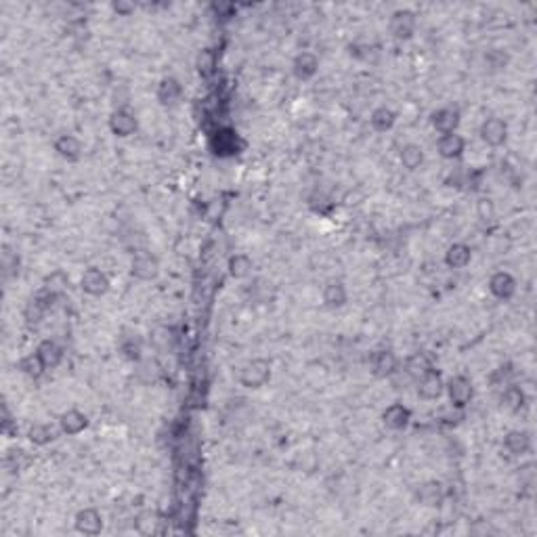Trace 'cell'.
<instances>
[{
    "label": "cell",
    "mask_w": 537,
    "mask_h": 537,
    "mask_svg": "<svg viewBox=\"0 0 537 537\" xmlns=\"http://www.w3.org/2000/svg\"><path fill=\"white\" fill-rule=\"evenodd\" d=\"M470 261H473V250L462 242L451 244L445 252V265L449 269H464L470 265Z\"/></svg>",
    "instance_id": "d6986e66"
},
{
    "label": "cell",
    "mask_w": 537,
    "mask_h": 537,
    "mask_svg": "<svg viewBox=\"0 0 537 537\" xmlns=\"http://www.w3.org/2000/svg\"><path fill=\"white\" fill-rule=\"evenodd\" d=\"M322 298H324L326 306H330V309H340V306H344L346 300H349L346 285L340 279H332V281H328L324 285Z\"/></svg>",
    "instance_id": "e0dca14e"
},
{
    "label": "cell",
    "mask_w": 537,
    "mask_h": 537,
    "mask_svg": "<svg viewBox=\"0 0 537 537\" xmlns=\"http://www.w3.org/2000/svg\"><path fill=\"white\" fill-rule=\"evenodd\" d=\"M416 498L422 506H428V508H434V506H441L443 498H445V489H443V483L439 481H426L418 487L416 491Z\"/></svg>",
    "instance_id": "ac0fdd59"
},
{
    "label": "cell",
    "mask_w": 537,
    "mask_h": 537,
    "mask_svg": "<svg viewBox=\"0 0 537 537\" xmlns=\"http://www.w3.org/2000/svg\"><path fill=\"white\" fill-rule=\"evenodd\" d=\"M432 369V363H430V359L424 355V353H416V355H412V357H407V361H405V371H407V376H412V378H420V376H424L426 371H430Z\"/></svg>",
    "instance_id": "f1b7e54d"
},
{
    "label": "cell",
    "mask_w": 537,
    "mask_h": 537,
    "mask_svg": "<svg viewBox=\"0 0 537 537\" xmlns=\"http://www.w3.org/2000/svg\"><path fill=\"white\" fill-rule=\"evenodd\" d=\"M477 214H479V218H481L483 222H491V220L495 218V206H493V202H491L489 197L479 200V204H477Z\"/></svg>",
    "instance_id": "d590c367"
},
{
    "label": "cell",
    "mask_w": 537,
    "mask_h": 537,
    "mask_svg": "<svg viewBox=\"0 0 537 537\" xmlns=\"http://www.w3.org/2000/svg\"><path fill=\"white\" fill-rule=\"evenodd\" d=\"M139 128V122H137V116L132 112H128L126 107H116L109 116V130L112 134L120 137V139H126L130 134H134Z\"/></svg>",
    "instance_id": "277c9868"
},
{
    "label": "cell",
    "mask_w": 537,
    "mask_h": 537,
    "mask_svg": "<svg viewBox=\"0 0 537 537\" xmlns=\"http://www.w3.org/2000/svg\"><path fill=\"white\" fill-rule=\"evenodd\" d=\"M227 269H229V275H231V277L244 279V277H248L250 271H252V258L246 256V254H236V256L229 258Z\"/></svg>",
    "instance_id": "f546056e"
},
{
    "label": "cell",
    "mask_w": 537,
    "mask_h": 537,
    "mask_svg": "<svg viewBox=\"0 0 537 537\" xmlns=\"http://www.w3.org/2000/svg\"><path fill=\"white\" fill-rule=\"evenodd\" d=\"M489 292L498 300H510L516 294V279L508 271H498L489 279Z\"/></svg>",
    "instance_id": "7c38bea8"
},
{
    "label": "cell",
    "mask_w": 537,
    "mask_h": 537,
    "mask_svg": "<svg viewBox=\"0 0 537 537\" xmlns=\"http://www.w3.org/2000/svg\"><path fill=\"white\" fill-rule=\"evenodd\" d=\"M479 132L489 147H502L508 141V124L502 118H487Z\"/></svg>",
    "instance_id": "52a82bcc"
},
{
    "label": "cell",
    "mask_w": 537,
    "mask_h": 537,
    "mask_svg": "<svg viewBox=\"0 0 537 537\" xmlns=\"http://www.w3.org/2000/svg\"><path fill=\"white\" fill-rule=\"evenodd\" d=\"M28 439H30L34 445L44 447V445H49V443L55 441V430H53L49 424H34V426L28 430Z\"/></svg>",
    "instance_id": "1f68e13d"
},
{
    "label": "cell",
    "mask_w": 537,
    "mask_h": 537,
    "mask_svg": "<svg viewBox=\"0 0 537 537\" xmlns=\"http://www.w3.org/2000/svg\"><path fill=\"white\" fill-rule=\"evenodd\" d=\"M80 288H82V292L89 294V296H103V294H107V290H109V277H107L101 269L91 267V269H87V271L82 273Z\"/></svg>",
    "instance_id": "ba28073f"
},
{
    "label": "cell",
    "mask_w": 537,
    "mask_h": 537,
    "mask_svg": "<svg viewBox=\"0 0 537 537\" xmlns=\"http://www.w3.org/2000/svg\"><path fill=\"white\" fill-rule=\"evenodd\" d=\"M76 529L85 535H97L103 529V516L97 508H85L76 514Z\"/></svg>",
    "instance_id": "9a60e30c"
},
{
    "label": "cell",
    "mask_w": 537,
    "mask_h": 537,
    "mask_svg": "<svg viewBox=\"0 0 537 537\" xmlns=\"http://www.w3.org/2000/svg\"><path fill=\"white\" fill-rule=\"evenodd\" d=\"M271 378V363L267 359H252L240 369V385L246 389H261Z\"/></svg>",
    "instance_id": "6da1fadb"
},
{
    "label": "cell",
    "mask_w": 537,
    "mask_h": 537,
    "mask_svg": "<svg viewBox=\"0 0 537 537\" xmlns=\"http://www.w3.org/2000/svg\"><path fill=\"white\" fill-rule=\"evenodd\" d=\"M120 349H122L126 359H130V361H139L141 359V340L137 338V334H134V338L132 336H124Z\"/></svg>",
    "instance_id": "836d02e7"
},
{
    "label": "cell",
    "mask_w": 537,
    "mask_h": 537,
    "mask_svg": "<svg viewBox=\"0 0 537 537\" xmlns=\"http://www.w3.org/2000/svg\"><path fill=\"white\" fill-rule=\"evenodd\" d=\"M112 9H114L118 15H122V17H128L130 13H134V5H132V3H124V0H118V3H114Z\"/></svg>",
    "instance_id": "8d00e7d4"
},
{
    "label": "cell",
    "mask_w": 537,
    "mask_h": 537,
    "mask_svg": "<svg viewBox=\"0 0 537 537\" xmlns=\"http://www.w3.org/2000/svg\"><path fill=\"white\" fill-rule=\"evenodd\" d=\"M500 401H502V407H506L508 412H518L525 405V393H522V389H518L514 385H508L502 391Z\"/></svg>",
    "instance_id": "83f0119b"
},
{
    "label": "cell",
    "mask_w": 537,
    "mask_h": 537,
    "mask_svg": "<svg viewBox=\"0 0 537 537\" xmlns=\"http://www.w3.org/2000/svg\"><path fill=\"white\" fill-rule=\"evenodd\" d=\"M389 28H391V34L395 40L405 42V40L414 38V34H416V15L407 9H399L393 13Z\"/></svg>",
    "instance_id": "3957f363"
},
{
    "label": "cell",
    "mask_w": 537,
    "mask_h": 537,
    "mask_svg": "<svg viewBox=\"0 0 537 537\" xmlns=\"http://www.w3.org/2000/svg\"><path fill=\"white\" fill-rule=\"evenodd\" d=\"M17 367H19V371L21 373H26V376H30V378H40L42 373H44V363H42V359L36 355V353H32V355H26L19 363H17Z\"/></svg>",
    "instance_id": "4dcf8cb0"
},
{
    "label": "cell",
    "mask_w": 537,
    "mask_h": 537,
    "mask_svg": "<svg viewBox=\"0 0 537 537\" xmlns=\"http://www.w3.org/2000/svg\"><path fill=\"white\" fill-rule=\"evenodd\" d=\"M508 63H510V57L502 49H491V51L485 53V65L491 71H502V69H506Z\"/></svg>",
    "instance_id": "d6a6232c"
},
{
    "label": "cell",
    "mask_w": 537,
    "mask_h": 537,
    "mask_svg": "<svg viewBox=\"0 0 537 537\" xmlns=\"http://www.w3.org/2000/svg\"><path fill=\"white\" fill-rule=\"evenodd\" d=\"M130 273L141 281H151L160 275V263L149 252H139V254H134V258L130 263Z\"/></svg>",
    "instance_id": "5b68a950"
},
{
    "label": "cell",
    "mask_w": 537,
    "mask_h": 537,
    "mask_svg": "<svg viewBox=\"0 0 537 537\" xmlns=\"http://www.w3.org/2000/svg\"><path fill=\"white\" fill-rule=\"evenodd\" d=\"M395 122H397V114L391 107H387V105L376 107L371 112V116H369V124L378 132H389L395 126Z\"/></svg>",
    "instance_id": "7402d4cb"
},
{
    "label": "cell",
    "mask_w": 537,
    "mask_h": 537,
    "mask_svg": "<svg viewBox=\"0 0 537 537\" xmlns=\"http://www.w3.org/2000/svg\"><path fill=\"white\" fill-rule=\"evenodd\" d=\"M371 371L378 378H389L397 371V357L393 351H378L371 357Z\"/></svg>",
    "instance_id": "ffe728a7"
},
{
    "label": "cell",
    "mask_w": 537,
    "mask_h": 537,
    "mask_svg": "<svg viewBox=\"0 0 537 537\" xmlns=\"http://www.w3.org/2000/svg\"><path fill=\"white\" fill-rule=\"evenodd\" d=\"M445 391H447V397H449V403L457 410H464L473 397H475V389H473V382L470 378L466 376H453L449 378V382L445 385Z\"/></svg>",
    "instance_id": "7a4b0ae2"
},
{
    "label": "cell",
    "mask_w": 537,
    "mask_h": 537,
    "mask_svg": "<svg viewBox=\"0 0 537 537\" xmlns=\"http://www.w3.org/2000/svg\"><path fill=\"white\" fill-rule=\"evenodd\" d=\"M437 151L443 160H457L466 151V141L457 132L441 134V139L437 141Z\"/></svg>",
    "instance_id": "9c48e42d"
},
{
    "label": "cell",
    "mask_w": 537,
    "mask_h": 537,
    "mask_svg": "<svg viewBox=\"0 0 537 537\" xmlns=\"http://www.w3.org/2000/svg\"><path fill=\"white\" fill-rule=\"evenodd\" d=\"M430 124L439 134H449L455 132L459 126V112L453 107H441L437 112H432L430 116Z\"/></svg>",
    "instance_id": "8fae6325"
},
{
    "label": "cell",
    "mask_w": 537,
    "mask_h": 537,
    "mask_svg": "<svg viewBox=\"0 0 537 537\" xmlns=\"http://www.w3.org/2000/svg\"><path fill=\"white\" fill-rule=\"evenodd\" d=\"M55 151L67 162H78L82 158V143L73 134H61L55 139Z\"/></svg>",
    "instance_id": "5bb4252c"
},
{
    "label": "cell",
    "mask_w": 537,
    "mask_h": 537,
    "mask_svg": "<svg viewBox=\"0 0 537 537\" xmlns=\"http://www.w3.org/2000/svg\"><path fill=\"white\" fill-rule=\"evenodd\" d=\"M183 95V85L173 78V76H168V78H162L160 85H158V91H156V97L162 105H175Z\"/></svg>",
    "instance_id": "44dd1931"
},
{
    "label": "cell",
    "mask_w": 537,
    "mask_h": 537,
    "mask_svg": "<svg viewBox=\"0 0 537 537\" xmlns=\"http://www.w3.org/2000/svg\"><path fill=\"white\" fill-rule=\"evenodd\" d=\"M399 160L407 170H418L424 164V149L416 143H407L399 151Z\"/></svg>",
    "instance_id": "d4e9b609"
},
{
    "label": "cell",
    "mask_w": 537,
    "mask_h": 537,
    "mask_svg": "<svg viewBox=\"0 0 537 537\" xmlns=\"http://www.w3.org/2000/svg\"><path fill=\"white\" fill-rule=\"evenodd\" d=\"M59 426H61V432H63V434H67V437H76V434H80V432H85V430H87V426H89V418H87V414H85V412H80V410H67V412H63V414H61V418H59Z\"/></svg>",
    "instance_id": "4fadbf2b"
},
{
    "label": "cell",
    "mask_w": 537,
    "mask_h": 537,
    "mask_svg": "<svg viewBox=\"0 0 537 537\" xmlns=\"http://www.w3.org/2000/svg\"><path fill=\"white\" fill-rule=\"evenodd\" d=\"M156 514H151V512H143V514H139L137 516V520H134V527H137V531L139 533H143V535H147V533H153L156 531Z\"/></svg>",
    "instance_id": "e575fe53"
},
{
    "label": "cell",
    "mask_w": 537,
    "mask_h": 537,
    "mask_svg": "<svg viewBox=\"0 0 537 537\" xmlns=\"http://www.w3.org/2000/svg\"><path fill=\"white\" fill-rule=\"evenodd\" d=\"M445 391V385L441 380V373L437 369H430L426 371L424 376L418 378V395L424 399V401H437Z\"/></svg>",
    "instance_id": "30bf717a"
},
{
    "label": "cell",
    "mask_w": 537,
    "mask_h": 537,
    "mask_svg": "<svg viewBox=\"0 0 537 537\" xmlns=\"http://www.w3.org/2000/svg\"><path fill=\"white\" fill-rule=\"evenodd\" d=\"M410 420H412V412L405 405H401V403H393V405H389L385 412H382V422H385L387 428H391V430L407 428Z\"/></svg>",
    "instance_id": "2e32d148"
},
{
    "label": "cell",
    "mask_w": 537,
    "mask_h": 537,
    "mask_svg": "<svg viewBox=\"0 0 537 537\" xmlns=\"http://www.w3.org/2000/svg\"><path fill=\"white\" fill-rule=\"evenodd\" d=\"M504 447L512 455H525L531 449V437L525 430H510L504 439Z\"/></svg>",
    "instance_id": "484cf974"
},
{
    "label": "cell",
    "mask_w": 537,
    "mask_h": 537,
    "mask_svg": "<svg viewBox=\"0 0 537 537\" xmlns=\"http://www.w3.org/2000/svg\"><path fill=\"white\" fill-rule=\"evenodd\" d=\"M212 149L214 153H220V156H234V153H238V134L229 130L216 132L212 137Z\"/></svg>",
    "instance_id": "cb8c5ba5"
},
{
    "label": "cell",
    "mask_w": 537,
    "mask_h": 537,
    "mask_svg": "<svg viewBox=\"0 0 537 537\" xmlns=\"http://www.w3.org/2000/svg\"><path fill=\"white\" fill-rule=\"evenodd\" d=\"M36 355L42 359L44 367L49 369V367H57V365L61 363V359H63V349H61L57 342H53V340H42V342L36 346Z\"/></svg>",
    "instance_id": "603a6c76"
},
{
    "label": "cell",
    "mask_w": 537,
    "mask_h": 537,
    "mask_svg": "<svg viewBox=\"0 0 537 537\" xmlns=\"http://www.w3.org/2000/svg\"><path fill=\"white\" fill-rule=\"evenodd\" d=\"M292 71L298 80H311L319 71V57L311 51H300L292 61Z\"/></svg>",
    "instance_id": "8992f818"
},
{
    "label": "cell",
    "mask_w": 537,
    "mask_h": 537,
    "mask_svg": "<svg viewBox=\"0 0 537 537\" xmlns=\"http://www.w3.org/2000/svg\"><path fill=\"white\" fill-rule=\"evenodd\" d=\"M216 63H218L216 51H212V49H202L195 57V69H197V73L202 76V78H210V76H214Z\"/></svg>",
    "instance_id": "4316f807"
}]
</instances>
